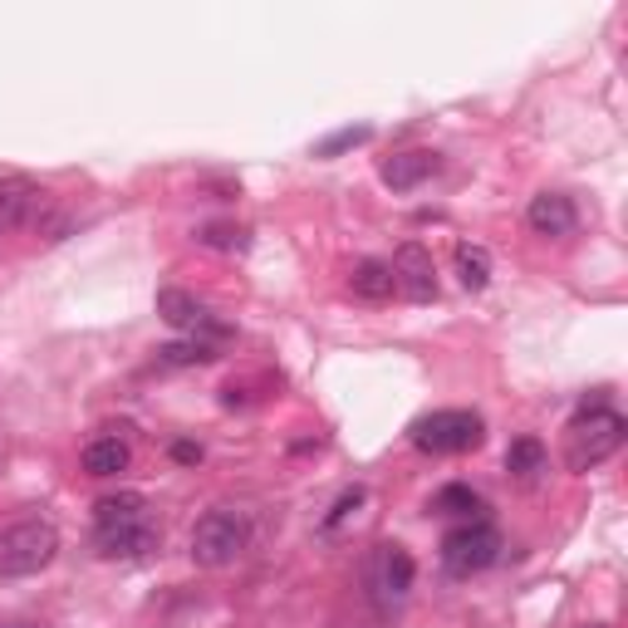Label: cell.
<instances>
[{"mask_svg": "<svg viewBox=\"0 0 628 628\" xmlns=\"http://www.w3.org/2000/svg\"><path fill=\"white\" fill-rule=\"evenodd\" d=\"M359 505H363V487H354V491H344V496H339V505H334V511H329V521H324V525H329V531H334V525H339V521H344V515H349V511H359Z\"/></svg>", "mask_w": 628, "mask_h": 628, "instance_id": "obj_21", "label": "cell"}, {"mask_svg": "<svg viewBox=\"0 0 628 628\" xmlns=\"http://www.w3.org/2000/svg\"><path fill=\"white\" fill-rule=\"evenodd\" d=\"M246 545H251V525H246V515H236V511H212L192 525V560L202 570L236 565V560L246 555Z\"/></svg>", "mask_w": 628, "mask_h": 628, "instance_id": "obj_5", "label": "cell"}, {"mask_svg": "<svg viewBox=\"0 0 628 628\" xmlns=\"http://www.w3.org/2000/svg\"><path fill=\"white\" fill-rule=\"evenodd\" d=\"M525 222H531L535 236H570L579 212L565 192H540V196H531V206H525Z\"/></svg>", "mask_w": 628, "mask_h": 628, "instance_id": "obj_10", "label": "cell"}, {"mask_svg": "<svg viewBox=\"0 0 628 628\" xmlns=\"http://www.w3.org/2000/svg\"><path fill=\"white\" fill-rule=\"evenodd\" d=\"M393 280H398V290H403L413 305L437 300V266H433V256H427L417 241L398 246V256H393Z\"/></svg>", "mask_w": 628, "mask_h": 628, "instance_id": "obj_8", "label": "cell"}, {"mask_svg": "<svg viewBox=\"0 0 628 628\" xmlns=\"http://www.w3.org/2000/svg\"><path fill=\"white\" fill-rule=\"evenodd\" d=\"M413 575H417V565H413V555H407L403 545H379V550H373V560H369V589H373V599H379V604L407 599Z\"/></svg>", "mask_w": 628, "mask_h": 628, "instance_id": "obj_7", "label": "cell"}, {"mask_svg": "<svg viewBox=\"0 0 628 628\" xmlns=\"http://www.w3.org/2000/svg\"><path fill=\"white\" fill-rule=\"evenodd\" d=\"M158 315L168 319L172 329H182V334H216V339L226 334L222 319H216L202 300H196V295H187V290H158Z\"/></svg>", "mask_w": 628, "mask_h": 628, "instance_id": "obj_9", "label": "cell"}, {"mask_svg": "<svg viewBox=\"0 0 628 628\" xmlns=\"http://www.w3.org/2000/svg\"><path fill=\"white\" fill-rule=\"evenodd\" d=\"M172 461H187V467H192V461H202V447L196 443H172Z\"/></svg>", "mask_w": 628, "mask_h": 628, "instance_id": "obj_22", "label": "cell"}, {"mask_svg": "<svg viewBox=\"0 0 628 628\" xmlns=\"http://www.w3.org/2000/svg\"><path fill=\"white\" fill-rule=\"evenodd\" d=\"M624 437H628L624 413H614V407H579V417L570 423V437H565L570 471H594L599 461H609L624 447Z\"/></svg>", "mask_w": 628, "mask_h": 628, "instance_id": "obj_2", "label": "cell"}, {"mask_svg": "<svg viewBox=\"0 0 628 628\" xmlns=\"http://www.w3.org/2000/svg\"><path fill=\"white\" fill-rule=\"evenodd\" d=\"M501 560V531L491 521H461L443 535V570L451 579H471Z\"/></svg>", "mask_w": 628, "mask_h": 628, "instance_id": "obj_6", "label": "cell"}, {"mask_svg": "<svg viewBox=\"0 0 628 628\" xmlns=\"http://www.w3.org/2000/svg\"><path fill=\"white\" fill-rule=\"evenodd\" d=\"M196 241H202V246H216V251H246V246H251L246 231L231 226V222H212V226H202V231H196Z\"/></svg>", "mask_w": 628, "mask_h": 628, "instance_id": "obj_18", "label": "cell"}, {"mask_svg": "<svg viewBox=\"0 0 628 628\" xmlns=\"http://www.w3.org/2000/svg\"><path fill=\"white\" fill-rule=\"evenodd\" d=\"M505 471H511L515 481H535L540 471H545V447H540L535 437H515V443L505 447Z\"/></svg>", "mask_w": 628, "mask_h": 628, "instance_id": "obj_15", "label": "cell"}, {"mask_svg": "<svg viewBox=\"0 0 628 628\" xmlns=\"http://www.w3.org/2000/svg\"><path fill=\"white\" fill-rule=\"evenodd\" d=\"M35 206H40L35 182H25V178H0V231L25 226L30 216H35Z\"/></svg>", "mask_w": 628, "mask_h": 628, "instance_id": "obj_12", "label": "cell"}, {"mask_svg": "<svg viewBox=\"0 0 628 628\" xmlns=\"http://www.w3.org/2000/svg\"><path fill=\"white\" fill-rule=\"evenodd\" d=\"M413 447L433 451V457H461V451H477L487 443V423H481L471 407H437V413L417 417L413 423Z\"/></svg>", "mask_w": 628, "mask_h": 628, "instance_id": "obj_3", "label": "cell"}, {"mask_svg": "<svg viewBox=\"0 0 628 628\" xmlns=\"http://www.w3.org/2000/svg\"><path fill=\"white\" fill-rule=\"evenodd\" d=\"M433 511H443V515H461V521H481V496L471 491V487H461V481H451V487L437 491Z\"/></svg>", "mask_w": 628, "mask_h": 628, "instance_id": "obj_17", "label": "cell"}, {"mask_svg": "<svg viewBox=\"0 0 628 628\" xmlns=\"http://www.w3.org/2000/svg\"><path fill=\"white\" fill-rule=\"evenodd\" d=\"M373 138V128H339V134L334 138H324V142H319V148H315V158H339V152H349V148H359V142H369Z\"/></svg>", "mask_w": 628, "mask_h": 628, "instance_id": "obj_20", "label": "cell"}, {"mask_svg": "<svg viewBox=\"0 0 628 628\" xmlns=\"http://www.w3.org/2000/svg\"><path fill=\"white\" fill-rule=\"evenodd\" d=\"M349 290L369 305H383L398 295V280H393V266L388 260H359L354 275H349Z\"/></svg>", "mask_w": 628, "mask_h": 628, "instance_id": "obj_13", "label": "cell"}, {"mask_svg": "<svg viewBox=\"0 0 628 628\" xmlns=\"http://www.w3.org/2000/svg\"><path fill=\"white\" fill-rule=\"evenodd\" d=\"M437 172V152H393L379 168V178L393 187V192H413L417 182H427Z\"/></svg>", "mask_w": 628, "mask_h": 628, "instance_id": "obj_11", "label": "cell"}, {"mask_svg": "<svg viewBox=\"0 0 628 628\" xmlns=\"http://www.w3.org/2000/svg\"><path fill=\"white\" fill-rule=\"evenodd\" d=\"M60 555V531L50 521H15L0 531V579L40 575Z\"/></svg>", "mask_w": 628, "mask_h": 628, "instance_id": "obj_4", "label": "cell"}, {"mask_svg": "<svg viewBox=\"0 0 628 628\" xmlns=\"http://www.w3.org/2000/svg\"><path fill=\"white\" fill-rule=\"evenodd\" d=\"M162 363H212L216 359V349L206 344V339H187V344H168V349H158Z\"/></svg>", "mask_w": 628, "mask_h": 628, "instance_id": "obj_19", "label": "cell"}, {"mask_svg": "<svg viewBox=\"0 0 628 628\" xmlns=\"http://www.w3.org/2000/svg\"><path fill=\"white\" fill-rule=\"evenodd\" d=\"M457 280L467 285V290H487V285H491V256H487V246H471V241H461V246H457Z\"/></svg>", "mask_w": 628, "mask_h": 628, "instance_id": "obj_16", "label": "cell"}, {"mask_svg": "<svg viewBox=\"0 0 628 628\" xmlns=\"http://www.w3.org/2000/svg\"><path fill=\"white\" fill-rule=\"evenodd\" d=\"M84 471L89 477H118V471H128V447L118 437H94L84 447Z\"/></svg>", "mask_w": 628, "mask_h": 628, "instance_id": "obj_14", "label": "cell"}, {"mask_svg": "<svg viewBox=\"0 0 628 628\" xmlns=\"http://www.w3.org/2000/svg\"><path fill=\"white\" fill-rule=\"evenodd\" d=\"M0 628H35V624H0Z\"/></svg>", "mask_w": 628, "mask_h": 628, "instance_id": "obj_23", "label": "cell"}, {"mask_svg": "<svg viewBox=\"0 0 628 628\" xmlns=\"http://www.w3.org/2000/svg\"><path fill=\"white\" fill-rule=\"evenodd\" d=\"M94 545L108 560H138L158 545V531L148 521V496L114 491L94 501Z\"/></svg>", "mask_w": 628, "mask_h": 628, "instance_id": "obj_1", "label": "cell"}]
</instances>
